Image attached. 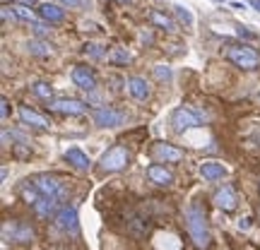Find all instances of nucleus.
Here are the masks:
<instances>
[{
    "instance_id": "nucleus-28",
    "label": "nucleus",
    "mask_w": 260,
    "mask_h": 250,
    "mask_svg": "<svg viewBox=\"0 0 260 250\" xmlns=\"http://www.w3.org/2000/svg\"><path fill=\"white\" fill-rule=\"evenodd\" d=\"M236 34H239V37H243V39H258V34H255V31H248V27H241V24L236 27Z\"/></svg>"
},
{
    "instance_id": "nucleus-15",
    "label": "nucleus",
    "mask_w": 260,
    "mask_h": 250,
    "mask_svg": "<svg viewBox=\"0 0 260 250\" xmlns=\"http://www.w3.org/2000/svg\"><path fill=\"white\" fill-rule=\"evenodd\" d=\"M200 176L205 181H219V178L226 176V168L217 161H205V164H200Z\"/></svg>"
},
{
    "instance_id": "nucleus-34",
    "label": "nucleus",
    "mask_w": 260,
    "mask_h": 250,
    "mask_svg": "<svg viewBox=\"0 0 260 250\" xmlns=\"http://www.w3.org/2000/svg\"><path fill=\"white\" fill-rule=\"evenodd\" d=\"M251 5H253V8H255V10H258V12H260V0H251Z\"/></svg>"
},
{
    "instance_id": "nucleus-21",
    "label": "nucleus",
    "mask_w": 260,
    "mask_h": 250,
    "mask_svg": "<svg viewBox=\"0 0 260 250\" xmlns=\"http://www.w3.org/2000/svg\"><path fill=\"white\" fill-rule=\"evenodd\" d=\"M58 202L60 200H51V197H41V202L34 207L37 209V214L39 217H51V214H56V209H58Z\"/></svg>"
},
{
    "instance_id": "nucleus-37",
    "label": "nucleus",
    "mask_w": 260,
    "mask_h": 250,
    "mask_svg": "<svg viewBox=\"0 0 260 250\" xmlns=\"http://www.w3.org/2000/svg\"><path fill=\"white\" fill-rule=\"evenodd\" d=\"M3 3H8V0H3Z\"/></svg>"
},
{
    "instance_id": "nucleus-3",
    "label": "nucleus",
    "mask_w": 260,
    "mask_h": 250,
    "mask_svg": "<svg viewBox=\"0 0 260 250\" xmlns=\"http://www.w3.org/2000/svg\"><path fill=\"white\" fill-rule=\"evenodd\" d=\"M99 164H102V171H106V173L121 171V168H125L130 164L128 149L123 147V145H116V147H111L109 152H104V157H102Z\"/></svg>"
},
{
    "instance_id": "nucleus-32",
    "label": "nucleus",
    "mask_w": 260,
    "mask_h": 250,
    "mask_svg": "<svg viewBox=\"0 0 260 250\" xmlns=\"http://www.w3.org/2000/svg\"><path fill=\"white\" fill-rule=\"evenodd\" d=\"M58 3H63V5H70V8H80V5H84V0H58Z\"/></svg>"
},
{
    "instance_id": "nucleus-25",
    "label": "nucleus",
    "mask_w": 260,
    "mask_h": 250,
    "mask_svg": "<svg viewBox=\"0 0 260 250\" xmlns=\"http://www.w3.org/2000/svg\"><path fill=\"white\" fill-rule=\"evenodd\" d=\"M29 51H31L34 56H51V48H48V44H44V41H29Z\"/></svg>"
},
{
    "instance_id": "nucleus-8",
    "label": "nucleus",
    "mask_w": 260,
    "mask_h": 250,
    "mask_svg": "<svg viewBox=\"0 0 260 250\" xmlns=\"http://www.w3.org/2000/svg\"><path fill=\"white\" fill-rule=\"evenodd\" d=\"M212 202L219 207V209H224V212H234L236 209V204H239V197H236V190H234V186H222L217 193H214Z\"/></svg>"
},
{
    "instance_id": "nucleus-16",
    "label": "nucleus",
    "mask_w": 260,
    "mask_h": 250,
    "mask_svg": "<svg viewBox=\"0 0 260 250\" xmlns=\"http://www.w3.org/2000/svg\"><path fill=\"white\" fill-rule=\"evenodd\" d=\"M39 17L46 19V22H51V24H60L65 19V12L58 5H51V3H44L41 8H39Z\"/></svg>"
},
{
    "instance_id": "nucleus-23",
    "label": "nucleus",
    "mask_w": 260,
    "mask_h": 250,
    "mask_svg": "<svg viewBox=\"0 0 260 250\" xmlns=\"http://www.w3.org/2000/svg\"><path fill=\"white\" fill-rule=\"evenodd\" d=\"M31 89H34V94H37V96L48 99V101H51V96H53V87H51V84H46V82H37Z\"/></svg>"
},
{
    "instance_id": "nucleus-20",
    "label": "nucleus",
    "mask_w": 260,
    "mask_h": 250,
    "mask_svg": "<svg viewBox=\"0 0 260 250\" xmlns=\"http://www.w3.org/2000/svg\"><path fill=\"white\" fill-rule=\"evenodd\" d=\"M149 22L157 24V27H161V29H167V31H176L178 29L176 22H174L171 17H167L164 12H159V10H152V12H149Z\"/></svg>"
},
{
    "instance_id": "nucleus-4",
    "label": "nucleus",
    "mask_w": 260,
    "mask_h": 250,
    "mask_svg": "<svg viewBox=\"0 0 260 250\" xmlns=\"http://www.w3.org/2000/svg\"><path fill=\"white\" fill-rule=\"evenodd\" d=\"M3 238L5 241H15V243H29V241H34V229L24 222H5Z\"/></svg>"
},
{
    "instance_id": "nucleus-2",
    "label": "nucleus",
    "mask_w": 260,
    "mask_h": 250,
    "mask_svg": "<svg viewBox=\"0 0 260 250\" xmlns=\"http://www.w3.org/2000/svg\"><path fill=\"white\" fill-rule=\"evenodd\" d=\"M224 56H226V60H232L236 67H241V70H255L260 65V56L258 51H253L251 46H229L226 51H224Z\"/></svg>"
},
{
    "instance_id": "nucleus-18",
    "label": "nucleus",
    "mask_w": 260,
    "mask_h": 250,
    "mask_svg": "<svg viewBox=\"0 0 260 250\" xmlns=\"http://www.w3.org/2000/svg\"><path fill=\"white\" fill-rule=\"evenodd\" d=\"M65 159H68L77 171H87V168H89V157L84 154L82 149H77V147L68 149V152H65Z\"/></svg>"
},
{
    "instance_id": "nucleus-5",
    "label": "nucleus",
    "mask_w": 260,
    "mask_h": 250,
    "mask_svg": "<svg viewBox=\"0 0 260 250\" xmlns=\"http://www.w3.org/2000/svg\"><path fill=\"white\" fill-rule=\"evenodd\" d=\"M31 183L37 186V190L44 195V197H51V200H60V197H63V188H60V183L56 181V176L41 173V176H37Z\"/></svg>"
},
{
    "instance_id": "nucleus-14",
    "label": "nucleus",
    "mask_w": 260,
    "mask_h": 250,
    "mask_svg": "<svg viewBox=\"0 0 260 250\" xmlns=\"http://www.w3.org/2000/svg\"><path fill=\"white\" fill-rule=\"evenodd\" d=\"M19 118L27 123V125H31V128H39V130H46L48 128V121L41 116V113L31 111L29 106H19Z\"/></svg>"
},
{
    "instance_id": "nucleus-35",
    "label": "nucleus",
    "mask_w": 260,
    "mask_h": 250,
    "mask_svg": "<svg viewBox=\"0 0 260 250\" xmlns=\"http://www.w3.org/2000/svg\"><path fill=\"white\" fill-rule=\"evenodd\" d=\"M118 3H121V5H125V3H130V0H118Z\"/></svg>"
},
{
    "instance_id": "nucleus-30",
    "label": "nucleus",
    "mask_w": 260,
    "mask_h": 250,
    "mask_svg": "<svg viewBox=\"0 0 260 250\" xmlns=\"http://www.w3.org/2000/svg\"><path fill=\"white\" fill-rule=\"evenodd\" d=\"M87 53H92L94 58H102V56H104L102 46H94V44H92V46H87Z\"/></svg>"
},
{
    "instance_id": "nucleus-17",
    "label": "nucleus",
    "mask_w": 260,
    "mask_h": 250,
    "mask_svg": "<svg viewBox=\"0 0 260 250\" xmlns=\"http://www.w3.org/2000/svg\"><path fill=\"white\" fill-rule=\"evenodd\" d=\"M128 92L138 99V101H145L149 96V84L142 80V77H130L128 80Z\"/></svg>"
},
{
    "instance_id": "nucleus-27",
    "label": "nucleus",
    "mask_w": 260,
    "mask_h": 250,
    "mask_svg": "<svg viewBox=\"0 0 260 250\" xmlns=\"http://www.w3.org/2000/svg\"><path fill=\"white\" fill-rule=\"evenodd\" d=\"M154 75H157V80H171V70H169L167 65H154Z\"/></svg>"
},
{
    "instance_id": "nucleus-22",
    "label": "nucleus",
    "mask_w": 260,
    "mask_h": 250,
    "mask_svg": "<svg viewBox=\"0 0 260 250\" xmlns=\"http://www.w3.org/2000/svg\"><path fill=\"white\" fill-rule=\"evenodd\" d=\"M12 15L19 19H24V22H34V12H31L27 5H12Z\"/></svg>"
},
{
    "instance_id": "nucleus-1",
    "label": "nucleus",
    "mask_w": 260,
    "mask_h": 250,
    "mask_svg": "<svg viewBox=\"0 0 260 250\" xmlns=\"http://www.w3.org/2000/svg\"><path fill=\"white\" fill-rule=\"evenodd\" d=\"M186 229L198 250H207L212 245V236H210V229H207V214L198 202H190L186 207Z\"/></svg>"
},
{
    "instance_id": "nucleus-31",
    "label": "nucleus",
    "mask_w": 260,
    "mask_h": 250,
    "mask_svg": "<svg viewBox=\"0 0 260 250\" xmlns=\"http://www.w3.org/2000/svg\"><path fill=\"white\" fill-rule=\"evenodd\" d=\"M31 29L37 31L39 37H44V34H48V27H44V24H37V22H31Z\"/></svg>"
},
{
    "instance_id": "nucleus-13",
    "label": "nucleus",
    "mask_w": 260,
    "mask_h": 250,
    "mask_svg": "<svg viewBox=\"0 0 260 250\" xmlns=\"http://www.w3.org/2000/svg\"><path fill=\"white\" fill-rule=\"evenodd\" d=\"M147 176H149V181L157 183V186H171V183H174V173H171L167 166H159V164L147 168Z\"/></svg>"
},
{
    "instance_id": "nucleus-6",
    "label": "nucleus",
    "mask_w": 260,
    "mask_h": 250,
    "mask_svg": "<svg viewBox=\"0 0 260 250\" xmlns=\"http://www.w3.org/2000/svg\"><path fill=\"white\" fill-rule=\"evenodd\" d=\"M149 152H152V157L157 159V161H161V164H176V161L183 159V152L178 147H174V145H169V142H154Z\"/></svg>"
},
{
    "instance_id": "nucleus-11",
    "label": "nucleus",
    "mask_w": 260,
    "mask_h": 250,
    "mask_svg": "<svg viewBox=\"0 0 260 250\" xmlns=\"http://www.w3.org/2000/svg\"><path fill=\"white\" fill-rule=\"evenodd\" d=\"M73 82L77 84L80 89H84V92H94V89H96V77H94V73L89 67H82V65H77L73 70Z\"/></svg>"
},
{
    "instance_id": "nucleus-10",
    "label": "nucleus",
    "mask_w": 260,
    "mask_h": 250,
    "mask_svg": "<svg viewBox=\"0 0 260 250\" xmlns=\"http://www.w3.org/2000/svg\"><path fill=\"white\" fill-rule=\"evenodd\" d=\"M51 111L65 113V116H80V113L87 111V103L80 101V99H53Z\"/></svg>"
},
{
    "instance_id": "nucleus-29",
    "label": "nucleus",
    "mask_w": 260,
    "mask_h": 250,
    "mask_svg": "<svg viewBox=\"0 0 260 250\" xmlns=\"http://www.w3.org/2000/svg\"><path fill=\"white\" fill-rule=\"evenodd\" d=\"M0 106H3V109H0V116H3V118H8V113H10V103H8V99H5V96L0 99Z\"/></svg>"
},
{
    "instance_id": "nucleus-19",
    "label": "nucleus",
    "mask_w": 260,
    "mask_h": 250,
    "mask_svg": "<svg viewBox=\"0 0 260 250\" xmlns=\"http://www.w3.org/2000/svg\"><path fill=\"white\" fill-rule=\"evenodd\" d=\"M19 195H22V200L27 204H31V207H37V204L41 202V197H44V195L37 190V186H31V181H27L24 186L19 188Z\"/></svg>"
},
{
    "instance_id": "nucleus-33",
    "label": "nucleus",
    "mask_w": 260,
    "mask_h": 250,
    "mask_svg": "<svg viewBox=\"0 0 260 250\" xmlns=\"http://www.w3.org/2000/svg\"><path fill=\"white\" fill-rule=\"evenodd\" d=\"M239 229H241V231L251 229V219H241V222H239Z\"/></svg>"
},
{
    "instance_id": "nucleus-9",
    "label": "nucleus",
    "mask_w": 260,
    "mask_h": 250,
    "mask_svg": "<svg viewBox=\"0 0 260 250\" xmlns=\"http://www.w3.org/2000/svg\"><path fill=\"white\" fill-rule=\"evenodd\" d=\"M92 118L96 125H102V128H118L125 123V116L121 111H113V109H96L92 113Z\"/></svg>"
},
{
    "instance_id": "nucleus-36",
    "label": "nucleus",
    "mask_w": 260,
    "mask_h": 250,
    "mask_svg": "<svg viewBox=\"0 0 260 250\" xmlns=\"http://www.w3.org/2000/svg\"><path fill=\"white\" fill-rule=\"evenodd\" d=\"M24 3H37V0H24Z\"/></svg>"
},
{
    "instance_id": "nucleus-7",
    "label": "nucleus",
    "mask_w": 260,
    "mask_h": 250,
    "mask_svg": "<svg viewBox=\"0 0 260 250\" xmlns=\"http://www.w3.org/2000/svg\"><path fill=\"white\" fill-rule=\"evenodd\" d=\"M200 125V118L195 116L190 109H176V111L171 113V128L176 130V132H186L190 128H198Z\"/></svg>"
},
{
    "instance_id": "nucleus-24",
    "label": "nucleus",
    "mask_w": 260,
    "mask_h": 250,
    "mask_svg": "<svg viewBox=\"0 0 260 250\" xmlns=\"http://www.w3.org/2000/svg\"><path fill=\"white\" fill-rule=\"evenodd\" d=\"M174 12H176V17L181 19L186 27H193V12H190L188 8H183V5H176V8H174Z\"/></svg>"
},
{
    "instance_id": "nucleus-26",
    "label": "nucleus",
    "mask_w": 260,
    "mask_h": 250,
    "mask_svg": "<svg viewBox=\"0 0 260 250\" xmlns=\"http://www.w3.org/2000/svg\"><path fill=\"white\" fill-rule=\"evenodd\" d=\"M109 58H111L113 63H130V53L128 51H123V48H113L111 53H109Z\"/></svg>"
},
{
    "instance_id": "nucleus-12",
    "label": "nucleus",
    "mask_w": 260,
    "mask_h": 250,
    "mask_svg": "<svg viewBox=\"0 0 260 250\" xmlns=\"http://www.w3.org/2000/svg\"><path fill=\"white\" fill-rule=\"evenodd\" d=\"M56 224L63 229V231L68 233H77V209L75 207H65V209H60V212L56 214Z\"/></svg>"
}]
</instances>
